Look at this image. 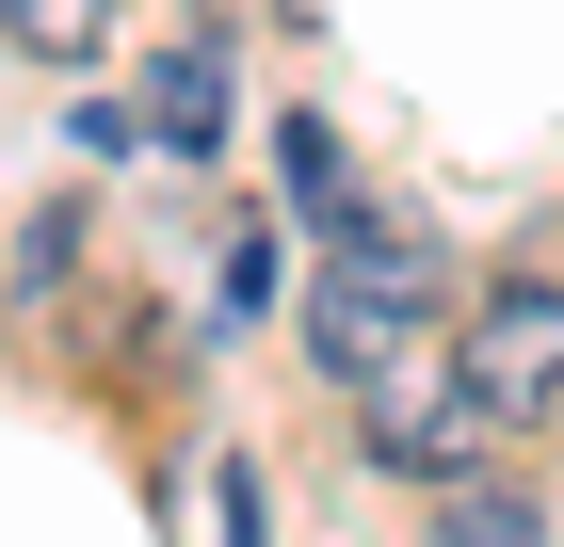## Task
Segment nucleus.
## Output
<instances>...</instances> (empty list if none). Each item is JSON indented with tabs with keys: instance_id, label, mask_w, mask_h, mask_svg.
<instances>
[{
	"instance_id": "6e6552de",
	"label": "nucleus",
	"mask_w": 564,
	"mask_h": 547,
	"mask_svg": "<svg viewBox=\"0 0 564 547\" xmlns=\"http://www.w3.org/2000/svg\"><path fill=\"white\" fill-rule=\"evenodd\" d=\"M65 274H82V210L48 194V210L17 226V306H48V291H65Z\"/></svg>"
},
{
	"instance_id": "423d86ee",
	"label": "nucleus",
	"mask_w": 564,
	"mask_h": 547,
	"mask_svg": "<svg viewBox=\"0 0 564 547\" xmlns=\"http://www.w3.org/2000/svg\"><path fill=\"white\" fill-rule=\"evenodd\" d=\"M113 17H130V0H0V33L33 48V65H97V48H113Z\"/></svg>"
},
{
	"instance_id": "1a4fd4ad",
	"label": "nucleus",
	"mask_w": 564,
	"mask_h": 547,
	"mask_svg": "<svg viewBox=\"0 0 564 547\" xmlns=\"http://www.w3.org/2000/svg\"><path fill=\"white\" fill-rule=\"evenodd\" d=\"M259 306H274V242L242 226V242H226V322H259Z\"/></svg>"
},
{
	"instance_id": "0eeeda50",
	"label": "nucleus",
	"mask_w": 564,
	"mask_h": 547,
	"mask_svg": "<svg viewBox=\"0 0 564 547\" xmlns=\"http://www.w3.org/2000/svg\"><path fill=\"white\" fill-rule=\"evenodd\" d=\"M274 145H291V162H274V177H291V210H306V226H339V210H355V162H339V129H323V113H291Z\"/></svg>"
},
{
	"instance_id": "20e7f679",
	"label": "nucleus",
	"mask_w": 564,
	"mask_h": 547,
	"mask_svg": "<svg viewBox=\"0 0 564 547\" xmlns=\"http://www.w3.org/2000/svg\"><path fill=\"white\" fill-rule=\"evenodd\" d=\"M210 129H226V48L194 33V48H162V81H145V145H177V162H194Z\"/></svg>"
},
{
	"instance_id": "f03ea898",
	"label": "nucleus",
	"mask_w": 564,
	"mask_h": 547,
	"mask_svg": "<svg viewBox=\"0 0 564 547\" xmlns=\"http://www.w3.org/2000/svg\"><path fill=\"white\" fill-rule=\"evenodd\" d=\"M403 338H420V291H388V274L323 258V291H306V354H323L339 386H403Z\"/></svg>"
},
{
	"instance_id": "7ed1b4c3",
	"label": "nucleus",
	"mask_w": 564,
	"mask_h": 547,
	"mask_svg": "<svg viewBox=\"0 0 564 547\" xmlns=\"http://www.w3.org/2000/svg\"><path fill=\"white\" fill-rule=\"evenodd\" d=\"M371 451H388L403 483H468V451H484V419H468V403L435 419L420 386H371Z\"/></svg>"
},
{
	"instance_id": "39448f33",
	"label": "nucleus",
	"mask_w": 564,
	"mask_h": 547,
	"mask_svg": "<svg viewBox=\"0 0 564 547\" xmlns=\"http://www.w3.org/2000/svg\"><path fill=\"white\" fill-rule=\"evenodd\" d=\"M420 547H549V500H532V483H452Z\"/></svg>"
},
{
	"instance_id": "f257e3e1",
	"label": "nucleus",
	"mask_w": 564,
	"mask_h": 547,
	"mask_svg": "<svg viewBox=\"0 0 564 547\" xmlns=\"http://www.w3.org/2000/svg\"><path fill=\"white\" fill-rule=\"evenodd\" d=\"M452 403H468L484 435H517L564 403V274H500V291L452 322Z\"/></svg>"
}]
</instances>
